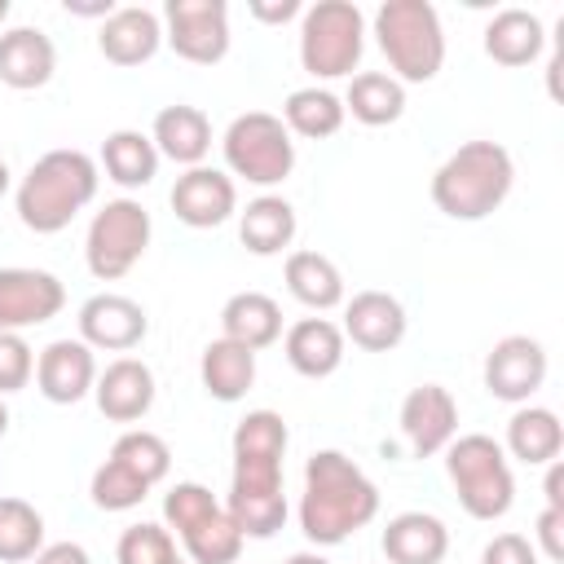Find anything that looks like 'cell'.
Returning a JSON list of instances; mask_svg holds the SVG:
<instances>
[{"mask_svg":"<svg viewBox=\"0 0 564 564\" xmlns=\"http://www.w3.org/2000/svg\"><path fill=\"white\" fill-rule=\"evenodd\" d=\"M379 546L388 564H441L449 555V529L432 511H401L383 524Z\"/></svg>","mask_w":564,"mask_h":564,"instance_id":"cell-20","label":"cell"},{"mask_svg":"<svg viewBox=\"0 0 564 564\" xmlns=\"http://www.w3.org/2000/svg\"><path fill=\"white\" fill-rule=\"evenodd\" d=\"M106 458H115L119 467H128V471H132L137 480H145L150 489L172 471V449H167V441H163L159 432H145V427L123 432V436L110 445Z\"/></svg>","mask_w":564,"mask_h":564,"instance_id":"cell-34","label":"cell"},{"mask_svg":"<svg viewBox=\"0 0 564 564\" xmlns=\"http://www.w3.org/2000/svg\"><path fill=\"white\" fill-rule=\"evenodd\" d=\"M238 238L251 256H278L295 242V207L282 194H260L238 212Z\"/></svg>","mask_w":564,"mask_h":564,"instance_id":"cell-26","label":"cell"},{"mask_svg":"<svg viewBox=\"0 0 564 564\" xmlns=\"http://www.w3.org/2000/svg\"><path fill=\"white\" fill-rule=\"evenodd\" d=\"M150 141L159 150V159H172L181 167H198L212 150V119L198 110V106H163L154 115V128H150Z\"/></svg>","mask_w":564,"mask_h":564,"instance_id":"cell-22","label":"cell"},{"mask_svg":"<svg viewBox=\"0 0 564 564\" xmlns=\"http://www.w3.org/2000/svg\"><path fill=\"white\" fill-rule=\"evenodd\" d=\"M66 304V286L57 273L48 269H22L9 264L0 269V330H31L44 326L62 313Z\"/></svg>","mask_w":564,"mask_h":564,"instance_id":"cell-10","label":"cell"},{"mask_svg":"<svg viewBox=\"0 0 564 564\" xmlns=\"http://www.w3.org/2000/svg\"><path fill=\"white\" fill-rule=\"evenodd\" d=\"M366 53V13L352 0H317L300 13V66L313 79H344Z\"/></svg>","mask_w":564,"mask_h":564,"instance_id":"cell-6","label":"cell"},{"mask_svg":"<svg viewBox=\"0 0 564 564\" xmlns=\"http://www.w3.org/2000/svg\"><path fill=\"white\" fill-rule=\"evenodd\" d=\"M533 551H542L546 560H564V511L542 507V516H538V546Z\"/></svg>","mask_w":564,"mask_h":564,"instance_id":"cell-41","label":"cell"},{"mask_svg":"<svg viewBox=\"0 0 564 564\" xmlns=\"http://www.w3.org/2000/svg\"><path fill=\"white\" fill-rule=\"evenodd\" d=\"M379 516L375 480L339 449H317L304 463L300 533L313 546H339Z\"/></svg>","mask_w":564,"mask_h":564,"instance_id":"cell-1","label":"cell"},{"mask_svg":"<svg viewBox=\"0 0 564 564\" xmlns=\"http://www.w3.org/2000/svg\"><path fill=\"white\" fill-rule=\"evenodd\" d=\"M401 436L414 458L441 454L458 436V401L441 383H419L401 401Z\"/></svg>","mask_w":564,"mask_h":564,"instance_id":"cell-13","label":"cell"},{"mask_svg":"<svg viewBox=\"0 0 564 564\" xmlns=\"http://www.w3.org/2000/svg\"><path fill=\"white\" fill-rule=\"evenodd\" d=\"M542 48H546V31H542V18L529 9H498L485 22V53L498 66H511V70L529 66L542 57Z\"/></svg>","mask_w":564,"mask_h":564,"instance_id":"cell-24","label":"cell"},{"mask_svg":"<svg viewBox=\"0 0 564 564\" xmlns=\"http://www.w3.org/2000/svg\"><path fill=\"white\" fill-rule=\"evenodd\" d=\"M88 494H93V507H101V511H132V507L145 502L150 485L137 480V476H132L128 467H119L115 458H106V463L93 471Z\"/></svg>","mask_w":564,"mask_h":564,"instance_id":"cell-37","label":"cell"},{"mask_svg":"<svg viewBox=\"0 0 564 564\" xmlns=\"http://www.w3.org/2000/svg\"><path fill=\"white\" fill-rule=\"evenodd\" d=\"M212 511H220V502H216V494L207 489V485H198V480H176L167 494H163V529H176V538L185 533V529H194L198 520H207Z\"/></svg>","mask_w":564,"mask_h":564,"instance_id":"cell-38","label":"cell"},{"mask_svg":"<svg viewBox=\"0 0 564 564\" xmlns=\"http://www.w3.org/2000/svg\"><path fill=\"white\" fill-rule=\"evenodd\" d=\"M97 159L84 150H48L18 181L13 207L31 234H62L97 198Z\"/></svg>","mask_w":564,"mask_h":564,"instance_id":"cell-2","label":"cell"},{"mask_svg":"<svg viewBox=\"0 0 564 564\" xmlns=\"http://www.w3.org/2000/svg\"><path fill=\"white\" fill-rule=\"evenodd\" d=\"M480 564H538V551L524 533H498L494 542H485Z\"/></svg>","mask_w":564,"mask_h":564,"instance_id":"cell-40","label":"cell"},{"mask_svg":"<svg viewBox=\"0 0 564 564\" xmlns=\"http://www.w3.org/2000/svg\"><path fill=\"white\" fill-rule=\"evenodd\" d=\"M247 13H251L256 22H264V26H282V22L300 18V13H304V4H300V0H251V4H247Z\"/></svg>","mask_w":564,"mask_h":564,"instance_id":"cell-42","label":"cell"},{"mask_svg":"<svg viewBox=\"0 0 564 564\" xmlns=\"http://www.w3.org/2000/svg\"><path fill=\"white\" fill-rule=\"evenodd\" d=\"M242 533H238V524L229 520V511L220 507V511H212L207 520H198L194 529H185L181 533V546H185V555H189V564H238V555H242Z\"/></svg>","mask_w":564,"mask_h":564,"instance_id":"cell-32","label":"cell"},{"mask_svg":"<svg viewBox=\"0 0 564 564\" xmlns=\"http://www.w3.org/2000/svg\"><path fill=\"white\" fill-rule=\"evenodd\" d=\"M375 40L397 84H427L445 66V26L427 0H383L375 9Z\"/></svg>","mask_w":564,"mask_h":564,"instance_id":"cell-4","label":"cell"},{"mask_svg":"<svg viewBox=\"0 0 564 564\" xmlns=\"http://www.w3.org/2000/svg\"><path fill=\"white\" fill-rule=\"evenodd\" d=\"M35 375V352L18 330H0V397L22 392Z\"/></svg>","mask_w":564,"mask_h":564,"instance_id":"cell-39","label":"cell"},{"mask_svg":"<svg viewBox=\"0 0 564 564\" xmlns=\"http://www.w3.org/2000/svg\"><path fill=\"white\" fill-rule=\"evenodd\" d=\"M44 546V516L26 498H0V564H26Z\"/></svg>","mask_w":564,"mask_h":564,"instance_id":"cell-33","label":"cell"},{"mask_svg":"<svg viewBox=\"0 0 564 564\" xmlns=\"http://www.w3.org/2000/svg\"><path fill=\"white\" fill-rule=\"evenodd\" d=\"M286 366L304 379H326L344 366V330L330 317H300L282 335Z\"/></svg>","mask_w":564,"mask_h":564,"instance_id":"cell-21","label":"cell"},{"mask_svg":"<svg viewBox=\"0 0 564 564\" xmlns=\"http://www.w3.org/2000/svg\"><path fill=\"white\" fill-rule=\"evenodd\" d=\"M31 564H93V555L79 542H48V546L35 551Z\"/></svg>","mask_w":564,"mask_h":564,"instance_id":"cell-43","label":"cell"},{"mask_svg":"<svg viewBox=\"0 0 564 564\" xmlns=\"http://www.w3.org/2000/svg\"><path fill=\"white\" fill-rule=\"evenodd\" d=\"M93 401L110 423H137L154 405V370L141 357H115L106 370H97Z\"/></svg>","mask_w":564,"mask_h":564,"instance_id":"cell-16","label":"cell"},{"mask_svg":"<svg viewBox=\"0 0 564 564\" xmlns=\"http://www.w3.org/2000/svg\"><path fill=\"white\" fill-rule=\"evenodd\" d=\"M159 44H163V18L154 9H145V4L115 9L101 22V31H97V48L115 66H141V62H150L159 53Z\"/></svg>","mask_w":564,"mask_h":564,"instance_id":"cell-17","label":"cell"},{"mask_svg":"<svg viewBox=\"0 0 564 564\" xmlns=\"http://www.w3.org/2000/svg\"><path fill=\"white\" fill-rule=\"evenodd\" d=\"M286 291L304 308L326 313V308H339L344 304V273L322 251H291L286 256Z\"/></svg>","mask_w":564,"mask_h":564,"instance_id":"cell-28","label":"cell"},{"mask_svg":"<svg viewBox=\"0 0 564 564\" xmlns=\"http://www.w3.org/2000/svg\"><path fill=\"white\" fill-rule=\"evenodd\" d=\"M220 335L242 344V348H251V352L278 344L282 339V308H278V300L264 295V291L229 295L225 308H220Z\"/></svg>","mask_w":564,"mask_h":564,"instance_id":"cell-25","label":"cell"},{"mask_svg":"<svg viewBox=\"0 0 564 564\" xmlns=\"http://www.w3.org/2000/svg\"><path fill=\"white\" fill-rule=\"evenodd\" d=\"M119 4L115 0H66V13H75V18H110Z\"/></svg>","mask_w":564,"mask_h":564,"instance_id":"cell-45","label":"cell"},{"mask_svg":"<svg viewBox=\"0 0 564 564\" xmlns=\"http://www.w3.org/2000/svg\"><path fill=\"white\" fill-rule=\"evenodd\" d=\"M163 40L194 66H216L229 53V4L225 0H167Z\"/></svg>","mask_w":564,"mask_h":564,"instance_id":"cell-9","label":"cell"},{"mask_svg":"<svg viewBox=\"0 0 564 564\" xmlns=\"http://www.w3.org/2000/svg\"><path fill=\"white\" fill-rule=\"evenodd\" d=\"M286 564H330V560H326V555H317V551H295Z\"/></svg>","mask_w":564,"mask_h":564,"instance_id":"cell-46","label":"cell"},{"mask_svg":"<svg viewBox=\"0 0 564 564\" xmlns=\"http://www.w3.org/2000/svg\"><path fill=\"white\" fill-rule=\"evenodd\" d=\"M97 383V357L84 339H53L35 357V388L53 405H75Z\"/></svg>","mask_w":564,"mask_h":564,"instance_id":"cell-15","label":"cell"},{"mask_svg":"<svg viewBox=\"0 0 564 564\" xmlns=\"http://www.w3.org/2000/svg\"><path fill=\"white\" fill-rule=\"evenodd\" d=\"M101 167L119 189H141L159 176V150L150 141V132L137 128H115L101 141Z\"/></svg>","mask_w":564,"mask_h":564,"instance_id":"cell-29","label":"cell"},{"mask_svg":"<svg viewBox=\"0 0 564 564\" xmlns=\"http://www.w3.org/2000/svg\"><path fill=\"white\" fill-rule=\"evenodd\" d=\"M150 317L132 295L119 291H101L93 300L79 304V339L88 348H106V352H128L145 339Z\"/></svg>","mask_w":564,"mask_h":564,"instance_id":"cell-14","label":"cell"},{"mask_svg":"<svg viewBox=\"0 0 564 564\" xmlns=\"http://www.w3.org/2000/svg\"><path fill=\"white\" fill-rule=\"evenodd\" d=\"M546 507H555V511H564V463L555 458V463H546Z\"/></svg>","mask_w":564,"mask_h":564,"instance_id":"cell-44","label":"cell"},{"mask_svg":"<svg viewBox=\"0 0 564 564\" xmlns=\"http://www.w3.org/2000/svg\"><path fill=\"white\" fill-rule=\"evenodd\" d=\"M115 560H119V564H176L181 555H176V538H172V529L141 520V524H128V529L119 533Z\"/></svg>","mask_w":564,"mask_h":564,"instance_id":"cell-36","label":"cell"},{"mask_svg":"<svg viewBox=\"0 0 564 564\" xmlns=\"http://www.w3.org/2000/svg\"><path fill=\"white\" fill-rule=\"evenodd\" d=\"M220 154H225L229 176H242L247 185H260V189L282 185L295 167V141L286 123L269 110L238 115L220 137Z\"/></svg>","mask_w":564,"mask_h":564,"instance_id":"cell-7","label":"cell"},{"mask_svg":"<svg viewBox=\"0 0 564 564\" xmlns=\"http://www.w3.org/2000/svg\"><path fill=\"white\" fill-rule=\"evenodd\" d=\"M286 419L278 410H247L234 427V458H286Z\"/></svg>","mask_w":564,"mask_h":564,"instance_id":"cell-35","label":"cell"},{"mask_svg":"<svg viewBox=\"0 0 564 564\" xmlns=\"http://www.w3.org/2000/svg\"><path fill=\"white\" fill-rule=\"evenodd\" d=\"M198 375H203L207 397H216V401H225V405H229V401H242V397L251 392V383H256V352L220 335V339H212V344L203 348Z\"/></svg>","mask_w":564,"mask_h":564,"instance_id":"cell-27","label":"cell"},{"mask_svg":"<svg viewBox=\"0 0 564 564\" xmlns=\"http://www.w3.org/2000/svg\"><path fill=\"white\" fill-rule=\"evenodd\" d=\"M53 70H57V48L40 26L0 31V84L31 93V88H44Z\"/></svg>","mask_w":564,"mask_h":564,"instance_id":"cell-19","label":"cell"},{"mask_svg":"<svg viewBox=\"0 0 564 564\" xmlns=\"http://www.w3.org/2000/svg\"><path fill=\"white\" fill-rule=\"evenodd\" d=\"M167 203H172V212H176L181 225H189V229H216V225H225L238 212V185H234L229 172L198 163V167H185L176 176Z\"/></svg>","mask_w":564,"mask_h":564,"instance_id":"cell-12","label":"cell"},{"mask_svg":"<svg viewBox=\"0 0 564 564\" xmlns=\"http://www.w3.org/2000/svg\"><path fill=\"white\" fill-rule=\"evenodd\" d=\"M282 123H286V132H295V137H308V141H326V137H335L339 128H344V97L339 93H330V88H322V84H308V88H295L286 101H282V115H278Z\"/></svg>","mask_w":564,"mask_h":564,"instance_id":"cell-31","label":"cell"},{"mask_svg":"<svg viewBox=\"0 0 564 564\" xmlns=\"http://www.w3.org/2000/svg\"><path fill=\"white\" fill-rule=\"evenodd\" d=\"M9 189V167H4V159H0V194Z\"/></svg>","mask_w":564,"mask_h":564,"instance_id":"cell-48","label":"cell"},{"mask_svg":"<svg viewBox=\"0 0 564 564\" xmlns=\"http://www.w3.org/2000/svg\"><path fill=\"white\" fill-rule=\"evenodd\" d=\"M4 432H9V405L0 401V436H4Z\"/></svg>","mask_w":564,"mask_h":564,"instance_id":"cell-47","label":"cell"},{"mask_svg":"<svg viewBox=\"0 0 564 564\" xmlns=\"http://www.w3.org/2000/svg\"><path fill=\"white\" fill-rule=\"evenodd\" d=\"M4 18H9V0H0V26H4Z\"/></svg>","mask_w":564,"mask_h":564,"instance_id":"cell-49","label":"cell"},{"mask_svg":"<svg viewBox=\"0 0 564 564\" xmlns=\"http://www.w3.org/2000/svg\"><path fill=\"white\" fill-rule=\"evenodd\" d=\"M344 115L366 128H388L405 115V84H397L388 70H361L344 93Z\"/></svg>","mask_w":564,"mask_h":564,"instance_id":"cell-30","label":"cell"},{"mask_svg":"<svg viewBox=\"0 0 564 564\" xmlns=\"http://www.w3.org/2000/svg\"><path fill=\"white\" fill-rule=\"evenodd\" d=\"M176 564H185V560H176Z\"/></svg>","mask_w":564,"mask_h":564,"instance_id":"cell-50","label":"cell"},{"mask_svg":"<svg viewBox=\"0 0 564 564\" xmlns=\"http://www.w3.org/2000/svg\"><path fill=\"white\" fill-rule=\"evenodd\" d=\"M344 339H352L366 352H388L405 339V308L388 291H357L344 304Z\"/></svg>","mask_w":564,"mask_h":564,"instance_id":"cell-18","label":"cell"},{"mask_svg":"<svg viewBox=\"0 0 564 564\" xmlns=\"http://www.w3.org/2000/svg\"><path fill=\"white\" fill-rule=\"evenodd\" d=\"M150 247V212L137 198H110L84 234V264L97 282H119Z\"/></svg>","mask_w":564,"mask_h":564,"instance_id":"cell-8","label":"cell"},{"mask_svg":"<svg viewBox=\"0 0 564 564\" xmlns=\"http://www.w3.org/2000/svg\"><path fill=\"white\" fill-rule=\"evenodd\" d=\"M546 383V348L533 335H507L485 357V388L507 405H529V397Z\"/></svg>","mask_w":564,"mask_h":564,"instance_id":"cell-11","label":"cell"},{"mask_svg":"<svg viewBox=\"0 0 564 564\" xmlns=\"http://www.w3.org/2000/svg\"><path fill=\"white\" fill-rule=\"evenodd\" d=\"M445 476L471 520H502L516 502L511 458L485 432H467L445 445Z\"/></svg>","mask_w":564,"mask_h":564,"instance_id":"cell-5","label":"cell"},{"mask_svg":"<svg viewBox=\"0 0 564 564\" xmlns=\"http://www.w3.org/2000/svg\"><path fill=\"white\" fill-rule=\"evenodd\" d=\"M564 449V423L555 410L546 405H516V414L507 419V441L502 454L524 463V467H546L555 463Z\"/></svg>","mask_w":564,"mask_h":564,"instance_id":"cell-23","label":"cell"},{"mask_svg":"<svg viewBox=\"0 0 564 564\" xmlns=\"http://www.w3.org/2000/svg\"><path fill=\"white\" fill-rule=\"evenodd\" d=\"M516 185L511 150L498 141H463L432 172V203L449 220H485L507 203Z\"/></svg>","mask_w":564,"mask_h":564,"instance_id":"cell-3","label":"cell"}]
</instances>
